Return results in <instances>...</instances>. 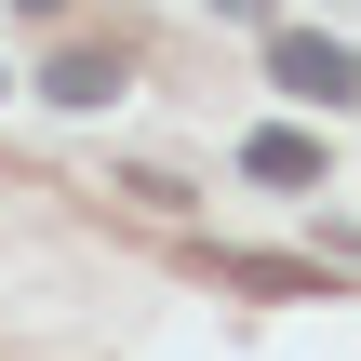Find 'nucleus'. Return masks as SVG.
Segmentation results:
<instances>
[{"label": "nucleus", "instance_id": "4", "mask_svg": "<svg viewBox=\"0 0 361 361\" xmlns=\"http://www.w3.org/2000/svg\"><path fill=\"white\" fill-rule=\"evenodd\" d=\"M241 174H255V188H322V134H255Z\"/></svg>", "mask_w": 361, "mask_h": 361}, {"label": "nucleus", "instance_id": "2", "mask_svg": "<svg viewBox=\"0 0 361 361\" xmlns=\"http://www.w3.org/2000/svg\"><path fill=\"white\" fill-rule=\"evenodd\" d=\"M40 94H54V107H121V54H94V40H80V54H54V67H40Z\"/></svg>", "mask_w": 361, "mask_h": 361}, {"label": "nucleus", "instance_id": "5", "mask_svg": "<svg viewBox=\"0 0 361 361\" xmlns=\"http://www.w3.org/2000/svg\"><path fill=\"white\" fill-rule=\"evenodd\" d=\"M214 13H255V27H268V13H281V0H214Z\"/></svg>", "mask_w": 361, "mask_h": 361}, {"label": "nucleus", "instance_id": "3", "mask_svg": "<svg viewBox=\"0 0 361 361\" xmlns=\"http://www.w3.org/2000/svg\"><path fill=\"white\" fill-rule=\"evenodd\" d=\"M201 281H228V295H322V268H295V255H201Z\"/></svg>", "mask_w": 361, "mask_h": 361}, {"label": "nucleus", "instance_id": "6", "mask_svg": "<svg viewBox=\"0 0 361 361\" xmlns=\"http://www.w3.org/2000/svg\"><path fill=\"white\" fill-rule=\"evenodd\" d=\"M13 13H67V0H13Z\"/></svg>", "mask_w": 361, "mask_h": 361}, {"label": "nucleus", "instance_id": "1", "mask_svg": "<svg viewBox=\"0 0 361 361\" xmlns=\"http://www.w3.org/2000/svg\"><path fill=\"white\" fill-rule=\"evenodd\" d=\"M268 80H281L295 107H348L361 94V54L335 40V27H268Z\"/></svg>", "mask_w": 361, "mask_h": 361}]
</instances>
